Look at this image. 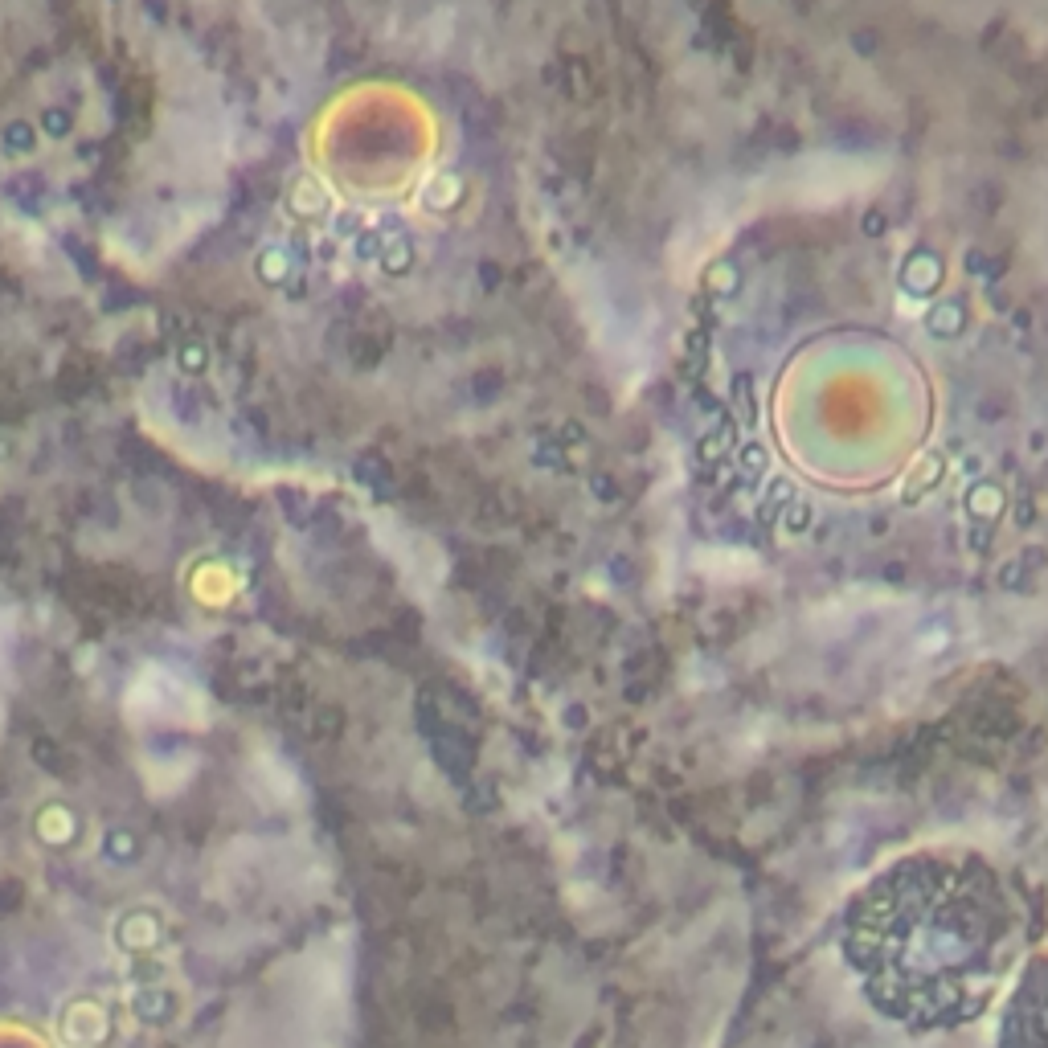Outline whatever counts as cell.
I'll use <instances>...</instances> for the list:
<instances>
[{
    "instance_id": "3957f363",
    "label": "cell",
    "mask_w": 1048,
    "mask_h": 1048,
    "mask_svg": "<svg viewBox=\"0 0 1048 1048\" xmlns=\"http://www.w3.org/2000/svg\"><path fill=\"white\" fill-rule=\"evenodd\" d=\"M29 140H33V136H29L25 123H13V127H9V144H13V148H25Z\"/></svg>"
},
{
    "instance_id": "277c9868",
    "label": "cell",
    "mask_w": 1048,
    "mask_h": 1048,
    "mask_svg": "<svg viewBox=\"0 0 1048 1048\" xmlns=\"http://www.w3.org/2000/svg\"><path fill=\"white\" fill-rule=\"evenodd\" d=\"M185 369H205V348H185Z\"/></svg>"
},
{
    "instance_id": "6da1fadb",
    "label": "cell",
    "mask_w": 1048,
    "mask_h": 1048,
    "mask_svg": "<svg viewBox=\"0 0 1048 1048\" xmlns=\"http://www.w3.org/2000/svg\"><path fill=\"white\" fill-rule=\"evenodd\" d=\"M1024 917L971 852H909L844 909L840 946L868 1003L905 1028L975 1024L1008 987Z\"/></svg>"
},
{
    "instance_id": "7a4b0ae2",
    "label": "cell",
    "mask_w": 1048,
    "mask_h": 1048,
    "mask_svg": "<svg viewBox=\"0 0 1048 1048\" xmlns=\"http://www.w3.org/2000/svg\"><path fill=\"white\" fill-rule=\"evenodd\" d=\"M999 1048H1048V958H1036L1020 971L1012 983L1008 999H1003L999 1028H995Z\"/></svg>"
}]
</instances>
